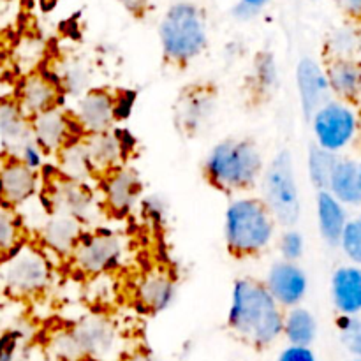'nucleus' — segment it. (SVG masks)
Returning a JSON list of instances; mask_svg holds the SVG:
<instances>
[{"label":"nucleus","mask_w":361,"mask_h":361,"mask_svg":"<svg viewBox=\"0 0 361 361\" xmlns=\"http://www.w3.org/2000/svg\"><path fill=\"white\" fill-rule=\"evenodd\" d=\"M116 334L111 321L102 316L85 317L51 338V348L66 361H88L111 353Z\"/></svg>","instance_id":"6"},{"label":"nucleus","mask_w":361,"mask_h":361,"mask_svg":"<svg viewBox=\"0 0 361 361\" xmlns=\"http://www.w3.org/2000/svg\"><path fill=\"white\" fill-rule=\"evenodd\" d=\"M0 281L9 295L16 298H32L44 293L51 282V264L41 250L20 245L6 257Z\"/></svg>","instance_id":"8"},{"label":"nucleus","mask_w":361,"mask_h":361,"mask_svg":"<svg viewBox=\"0 0 361 361\" xmlns=\"http://www.w3.org/2000/svg\"><path fill=\"white\" fill-rule=\"evenodd\" d=\"M83 233V224L78 219L66 214H59V212H51L42 222L39 235H41L42 243L49 252L56 254V256L71 257Z\"/></svg>","instance_id":"22"},{"label":"nucleus","mask_w":361,"mask_h":361,"mask_svg":"<svg viewBox=\"0 0 361 361\" xmlns=\"http://www.w3.org/2000/svg\"><path fill=\"white\" fill-rule=\"evenodd\" d=\"M338 157L341 155L323 150L317 145H310L309 154H307V173H309L310 183L317 190H328L331 173H334Z\"/></svg>","instance_id":"29"},{"label":"nucleus","mask_w":361,"mask_h":361,"mask_svg":"<svg viewBox=\"0 0 361 361\" xmlns=\"http://www.w3.org/2000/svg\"><path fill=\"white\" fill-rule=\"evenodd\" d=\"M337 330L344 348L353 356H361V317L360 316H338Z\"/></svg>","instance_id":"34"},{"label":"nucleus","mask_w":361,"mask_h":361,"mask_svg":"<svg viewBox=\"0 0 361 361\" xmlns=\"http://www.w3.org/2000/svg\"><path fill=\"white\" fill-rule=\"evenodd\" d=\"M284 310L277 305L263 281L252 277L236 279L231 288L228 328L252 348L264 349L282 337Z\"/></svg>","instance_id":"1"},{"label":"nucleus","mask_w":361,"mask_h":361,"mask_svg":"<svg viewBox=\"0 0 361 361\" xmlns=\"http://www.w3.org/2000/svg\"><path fill=\"white\" fill-rule=\"evenodd\" d=\"M56 157H59V175L63 176V178L87 183L88 180L95 176L81 136L71 141Z\"/></svg>","instance_id":"28"},{"label":"nucleus","mask_w":361,"mask_h":361,"mask_svg":"<svg viewBox=\"0 0 361 361\" xmlns=\"http://www.w3.org/2000/svg\"><path fill=\"white\" fill-rule=\"evenodd\" d=\"M159 39L168 62L175 66L192 62L208 46V30L203 13L194 4H175L162 16Z\"/></svg>","instance_id":"4"},{"label":"nucleus","mask_w":361,"mask_h":361,"mask_svg":"<svg viewBox=\"0 0 361 361\" xmlns=\"http://www.w3.org/2000/svg\"><path fill=\"white\" fill-rule=\"evenodd\" d=\"M71 116L81 136L111 130L116 122L115 94L104 88H90L78 97Z\"/></svg>","instance_id":"11"},{"label":"nucleus","mask_w":361,"mask_h":361,"mask_svg":"<svg viewBox=\"0 0 361 361\" xmlns=\"http://www.w3.org/2000/svg\"><path fill=\"white\" fill-rule=\"evenodd\" d=\"M268 2H270V0H240V4H243V6L250 7V9L254 11H259L261 7L267 6Z\"/></svg>","instance_id":"42"},{"label":"nucleus","mask_w":361,"mask_h":361,"mask_svg":"<svg viewBox=\"0 0 361 361\" xmlns=\"http://www.w3.org/2000/svg\"><path fill=\"white\" fill-rule=\"evenodd\" d=\"M314 145L323 150L341 155L358 137L361 120L356 104L331 97L309 120Z\"/></svg>","instance_id":"7"},{"label":"nucleus","mask_w":361,"mask_h":361,"mask_svg":"<svg viewBox=\"0 0 361 361\" xmlns=\"http://www.w3.org/2000/svg\"><path fill=\"white\" fill-rule=\"evenodd\" d=\"M18 345H20V334L16 331H7L0 337V361H14L16 360Z\"/></svg>","instance_id":"38"},{"label":"nucleus","mask_w":361,"mask_h":361,"mask_svg":"<svg viewBox=\"0 0 361 361\" xmlns=\"http://www.w3.org/2000/svg\"><path fill=\"white\" fill-rule=\"evenodd\" d=\"M337 2L345 16L361 23V0H337Z\"/></svg>","instance_id":"40"},{"label":"nucleus","mask_w":361,"mask_h":361,"mask_svg":"<svg viewBox=\"0 0 361 361\" xmlns=\"http://www.w3.org/2000/svg\"><path fill=\"white\" fill-rule=\"evenodd\" d=\"M120 2H122L127 9L133 11V13L136 14H140L141 11L145 9V6H147V0H120Z\"/></svg>","instance_id":"41"},{"label":"nucleus","mask_w":361,"mask_h":361,"mask_svg":"<svg viewBox=\"0 0 361 361\" xmlns=\"http://www.w3.org/2000/svg\"><path fill=\"white\" fill-rule=\"evenodd\" d=\"M30 134L34 143L46 155H59L71 141L81 136L71 113L60 106L32 116Z\"/></svg>","instance_id":"10"},{"label":"nucleus","mask_w":361,"mask_h":361,"mask_svg":"<svg viewBox=\"0 0 361 361\" xmlns=\"http://www.w3.org/2000/svg\"><path fill=\"white\" fill-rule=\"evenodd\" d=\"M356 109H358V115H360V120H361V97L358 99V102H356Z\"/></svg>","instance_id":"43"},{"label":"nucleus","mask_w":361,"mask_h":361,"mask_svg":"<svg viewBox=\"0 0 361 361\" xmlns=\"http://www.w3.org/2000/svg\"><path fill=\"white\" fill-rule=\"evenodd\" d=\"M296 88H298L300 108L307 122L324 102L331 99L324 66L310 56H303L296 66Z\"/></svg>","instance_id":"18"},{"label":"nucleus","mask_w":361,"mask_h":361,"mask_svg":"<svg viewBox=\"0 0 361 361\" xmlns=\"http://www.w3.org/2000/svg\"><path fill=\"white\" fill-rule=\"evenodd\" d=\"M178 295L175 275L164 268H154L141 275L136 284V303L148 314H161L175 303Z\"/></svg>","instance_id":"19"},{"label":"nucleus","mask_w":361,"mask_h":361,"mask_svg":"<svg viewBox=\"0 0 361 361\" xmlns=\"http://www.w3.org/2000/svg\"><path fill=\"white\" fill-rule=\"evenodd\" d=\"M279 252L284 261L298 263L305 252V236L295 228H288L279 236Z\"/></svg>","instance_id":"35"},{"label":"nucleus","mask_w":361,"mask_h":361,"mask_svg":"<svg viewBox=\"0 0 361 361\" xmlns=\"http://www.w3.org/2000/svg\"><path fill=\"white\" fill-rule=\"evenodd\" d=\"M330 296L338 316H361V267H338L331 274Z\"/></svg>","instance_id":"21"},{"label":"nucleus","mask_w":361,"mask_h":361,"mask_svg":"<svg viewBox=\"0 0 361 361\" xmlns=\"http://www.w3.org/2000/svg\"><path fill=\"white\" fill-rule=\"evenodd\" d=\"M275 361H317V356L312 351V348L288 344L286 348L281 349Z\"/></svg>","instance_id":"37"},{"label":"nucleus","mask_w":361,"mask_h":361,"mask_svg":"<svg viewBox=\"0 0 361 361\" xmlns=\"http://www.w3.org/2000/svg\"><path fill=\"white\" fill-rule=\"evenodd\" d=\"M88 361H90V360H88Z\"/></svg>","instance_id":"46"},{"label":"nucleus","mask_w":361,"mask_h":361,"mask_svg":"<svg viewBox=\"0 0 361 361\" xmlns=\"http://www.w3.org/2000/svg\"><path fill=\"white\" fill-rule=\"evenodd\" d=\"M20 245H23L20 219L14 215L11 208L0 204V257L6 259Z\"/></svg>","instance_id":"32"},{"label":"nucleus","mask_w":361,"mask_h":361,"mask_svg":"<svg viewBox=\"0 0 361 361\" xmlns=\"http://www.w3.org/2000/svg\"><path fill=\"white\" fill-rule=\"evenodd\" d=\"M317 319L307 307L298 305L293 309L284 310V321H282V337L291 345H310L317 338Z\"/></svg>","instance_id":"26"},{"label":"nucleus","mask_w":361,"mask_h":361,"mask_svg":"<svg viewBox=\"0 0 361 361\" xmlns=\"http://www.w3.org/2000/svg\"><path fill=\"white\" fill-rule=\"evenodd\" d=\"M215 111V94L210 87H192L180 97L176 109V122L185 134H196Z\"/></svg>","instance_id":"20"},{"label":"nucleus","mask_w":361,"mask_h":361,"mask_svg":"<svg viewBox=\"0 0 361 361\" xmlns=\"http://www.w3.org/2000/svg\"><path fill=\"white\" fill-rule=\"evenodd\" d=\"M62 90L55 76L44 71H34L21 80L16 92V104L25 116L32 118L35 115L60 106Z\"/></svg>","instance_id":"16"},{"label":"nucleus","mask_w":361,"mask_h":361,"mask_svg":"<svg viewBox=\"0 0 361 361\" xmlns=\"http://www.w3.org/2000/svg\"><path fill=\"white\" fill-rule=\"evenodd\" d=\"M44 152L34 143V140H30L27 141L23 147L18 148L16 154H14L13 157H16L18 161L23 162L25 166H28V168L39 173V169H42V166H44Z\"/></svg>","instance_id":"36"},{"label":"nucleus","mask_w":361,"mask_h":361,"mask_svg":"<svg viewBox=\"0 0 361 361\" xmlns=\"http://www.w3.org/2000/svg\"><path fill=\"white\" fill-rule=\"evenodd\" d=\"M264 288L282 310L302 305L309 293V277L298 263L275 261L267 271Z\"/></svg>","instance_id":"12"},{"label":"nucleus","mask_w":361,"mask_h":361,"mask_svg":"<svg viewBox=\"0 0 361 361\" xmlns=\"http://www.w3.org/2000/svg\"><path fill=\"white\" fill-rule=\"evenodd\" d=\"M48 200L51 212L71 215L81 224L95 214V197L87 183L73 182L63 176H56L48 183Z\"/></svg>","instance_id":"15"},{"label":"nucleus","mask_w":361,"mask_h":361,"mask_svg":"<svg viewBox=\"0 0 361 361\" xmlns=\"http://www.w3.org/2000/svg\"><path fill=\"white\" fill-rule=\"evenodd\" d=\"M328 192L345 208H361V159L341 155L331 173Z\"/></svg>","instance_id":"24"},{"label":"nucleus","mask_w":361,"mask_h":361,"mask_svg":"<svg viewBox=\"0 0 361 361\" xmlns=\"http://www.w3.org/2000/svg\"><path fill=\"white\" fill-rule=\"evenodd\" d=\"M123 256L126 243L122 236L99 229L94 233H83L76 249L71 254V261L81 274L97 277L120 268Z\"/></svg>","instance_id":"9"},{"label":"nucleus","mask_w":361,"mask_h":361,"mask_svg":"<svg viewBox=\"0 0 361 361\" xmlns=\"http://www.w3.org/2000/svg\"><path fill=\"white\" fill-rule=\"evenodd\" d=\"M136 102V94L130 90H120L115 94V115L116 120H123L130 115Z\"/></svg>","instance_id":"39"},{"label":"nucleus","mask_w":361,"mask_h":361,"mask_svg":"<svg viewBox=\"0 0 361 361\" xmlns=\"http://www.w3.org/2000/svg\"><path fill=\"white\" fill-rule=\"evenodd\" d=\"M0 291H2V281H0Z\"/></svg>","instance_id":"45"},{"label":"nucleus","mask_w":361,"mask_h":361,"mask_svg":"<svg viewBox=\"0 0 361 361\" xmlns=\"http://www.w3.org/2000/svg\"><path fill=\"white\" fill-rule=\"evenodd\" d=\"M263 203L274 215L277 226L295 228L302 217V200L296 180L295 161L289 150H279L261 176Z\"/></svg>","instance_id":"5"},{"label":"nucleus","mask_w":361,"mask_h":361,"mask_svg":"<svg viewBox=\"0 0 361 361\" xmlns=\"http://www.w3.org/2000/svg\"><path fill=\"white\" fill-rule=\"evenodd\" d=\"M102 178V197L109 214L116 217H126L141 200L140 175L127 164L106 173Z\"/></svg>","instance_id":"14"},{"label":"nucleus","mask_w":361,"mask_h":361,"mask_svg":"<svg viewBox=\"0 0 361 361\" xmlns=\"http://www.w3.org/2000/svg\"><path fill=\"white\" fill-rule=\"evenodd\" d=\"M39 173L25 166L16 157H9L0 166V204L18 208L37 194Z\"/></svg>","instance_id":"17"},{"label":"nucleus","mask_w":361,"mask_h":361,"mask_svg":"<svg viewBox=\"0 0 361 361\" xmlns=\"http://www.w3.org/2000/svg\"><path fill=\"white\" fill-rule=\"evenodd\" d=\"M0 137L6 145L16 150L32 140L30 118L18 108L16 101H7L0 104Z\"/></svg>","instance_id":"27"},{"label":"nucleus","mask_w":361,"mask_h":361,"mask_svg":"<svg viewBox=\"0 0 361 361\" xmlns=\"http://www.w3.org/2000/svg\"><path fill=\"white\" fill-rule=\"evenodd\" d=\"M264 159L261 148L250 137H228L210 148L203 162V173L212 187L224 194H240L261 182Z\"/></svg>","instance_id":"2"},{"label":"nucleus","mask_w":361,"mask_h":361,"mask_svg":"<svg viewBox=\"0 0 361 361\" xmlns=\"http://www.w3.org/2000/svg\"><path fill=\"white\" fill-rule=\"evenodd\" d=\"M254 92L259 97H267L270 92H274L279 85V69L271 53H259L254 62V76H252Z\"/></svg>","instance_id":"31"},{"label":"nucleus","mask_w":361,"mask_h":361,"mask_svg":"<svg viewBox=\"0 0 361 361\" xmlns=\"http://www.w3.org/2000/svg\"><path fill=\"white\" fill-rule=\"evenodd\" d=\"M87 150L88 161L95 176H104L106 173L126 164V157L130 152V145L134 137H130L126 130H106V133L81 136Z\"/></svg>","instance_id":"13"},{"label":"nucleus","mask_w":361,"mask_h":361,"mask_svg":"<svg viewBox=\"0 0 361 361\" xmlns=\"http://www.w3.org/2000/svg\"><path fill=\"white\" fill-rule=\"evenodd\" d=\"M338 249L344 252L349 263L361 267V214L348 219Z\"/></svg>","instance_id":"33"},{"label":"nucleus","mask_w":361,"mask_h":361,"mask_svg":"<svg viewBox=\"0 0 361 361\" xmlns=\"http://www.w3.org/2000/svg\"><path fill=\"white\" fill-rule=\"evenodd\" d=\"M275 236L277 222L261 197L238 196L229 201L224 214V242L233 257L259 256Z\"/></svg>","instance_id":"3"},{"label":"nucleus","mask_w":361,"mask_h":361,"mask_svg":"<svg viewBox=\"0 0 361 361\" xmlns=\"http://www.w3.org/2000/svg\"><path fill=\"white\" fill-rule=\"evenodd\" d=\"M331 97L356 104L361 97V62L356 59L326 60L324 66Z\"/></svg>","instance_id":"23"},{"label":"nucleus","mask_w":361,"mask_h":361,"mask_svg":"<svg viewBox=\"0 0 361 361\" xmlns=\"http://www.w3.org/2000/svg\"><path fill=\"white\" fill-rule=\"evenodd\" d=\"M361 48V35L355 27L335 28L326 39L324 44V55L326 60L334 59H356V53Z\"/></svg>","instance_id":"30"},{"label":"nucleus","mask_w":361,"mask_h":361,"mask_svg":"<svg viewBox=\"0 0 361 361\" xmlns=\"http://www.w3.org/2000/svg\"><path fill=\"white\" fill-rule=\"evenodd\" d=\"M353 361H361V356H355V358H353Z\"/></svg>","instance_id":"44"},{"label":"nucleus","mask_w":361,"mask_h":361,"mask_svg":"<svg viewBox=\"0 0 361 361\" xmlns=\"http://www.w3.org/2000/svg\"><path fill=\"white\" fill-rule=\"evenodd\" d=\"M316 215H317V229L328 247L337 249L341 243L342 231L348 224V208L331 196L328 190H317L316 196Z\"/></svg>","instance_id":"25"}]
</instances>
